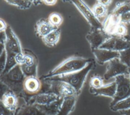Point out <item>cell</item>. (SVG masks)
Instances as JSON below:
<instances>
[{"label":"cell","mask_w":130,"mask_h":115,"mask_svg":"<svg viewBox=\"0 0 130 115\" xmlns=\"http://www.w3.org/2000/svg\"><path fill=\"white\" fill-rule=\"evenodd\" d=\"M94 60L93 59H87L81 56L69 57L50 70L46 75L42 77V79L44 80L53 76L79 71Z\"/></svg>","instance_id":"1"},{"label":"cell","mask_w":130,"mask_h":115,"mask_svg":"<svg viewBox=\"0 0 130 115\" xmlns=\"http://www.w3.org/2000/svg\"><path fill=\"white\" fill-rule=\"evenodd\" d=\"M95 67V62L94 60L79 71L53 76L45 79L44 80H57L64 82L73 87L77 94L79 95L84 85L87 75L90 71L94 69Z\"/></svg>","instance_id":"2"},{"label":"cell","mask_w":130,"mask_h":115,"mask_svg":"<svg viewBox=\"0 0 130 115\" xmlns=\"http://www.w3.org/2000/svg\"><path fill=\"white\" fill-rule=\"evenodd\" d=\"M25 78L19 65L15 66L8 72L0 75V79L10 91L17 96L23 92Z\"/></svg>","instance_id":"3"},{"label":"cell","mask_w":130,"mask_h":115,"mask_svg":"<svg viewBox=\"0 0 130 115\" xmlns=\"http://www.w3.org/2000/svg\"><path fill=\"white\" fill-rule=\"evenodd\" d=\"M116 84V93L110 104V107L130 96V79L125 75H121L115 77Z\"/></svg>","instance_id":"4"},{"label":"cell","mask_w":130,"mask_h":115,"mask_svg":"<svg viewBox=\"0 0 130 115\" xmlns=\"http://www.w3.org/2000/svg\"><path fill=\"white\" fill-rule=\"evenodd\" d=\"M129 71V67L121 63L118 58H115L108 62L104 78L108 80L119 75H128Z\"/></svg>","instance_id":"5"},{"label":"cell","mask_w":130,"mask_h":115,"mask_svg":"<svg viewBox=\"0 0 130 115\" xmlns=\"http://www.w3.org/2000/svg\"><path fill=\"white\" fill-rule=\"evenodd\" d=\"M111 37L103 28L91 27L86 35V39L92 50L99 48Z\"/></svg>","instance_id":"6"},{"label":"cell","mask_w":130,"mask_h":115,"mask_svg":"<svg viewBox=\"0 0 130 115\" xmlns=\"http://www.w3.org/2000/svg\"><path fill=\"white\" fill-rule=\"evenodd\" d=\"M130 47V36L128 35L120 37L112 36L99 48L120 51Z\"/></svg>","instance_id":"7"},{"label":"cell","mask_w":130,"mask_h":115,"mask_svg":"<svg viewBox=\"0 0 130 115\" xmlns=\"http://www.w3.org/2000/svg\"><path fill=\"white\" fill-rule=\"evenodd\" d=\"M71 2L85 18L91 27L103 28L102 23L94 16L91 9L83 1L74 0Z\"/></svg>","instance_id":"8"},{"label":"cell","mask_w":130,"mask_h":115,"mask_svg":"<svg viewBox=\"0 0 130 115\" xmlns=\"http://www.w3.org/2000/svg\"><path fill=\"white\" fill-rule=\"evenodd\" d=\"M50 85L51 92L57 95L59 97L64 98L73 96H78L74 89L69 84L61 81L48 80Z\"/></svg>","instance_id":"9"},{"label":"cell","mask_w":130,"mask_h":115,"mask_svg":"<svg viewBox=\"0 0 130 115\" xmlns=\"http://www.w3.org/2000/svg\"><path fill=\"white\" fill-rule=\"evenodd\" d=\"M5 34L6 39L4 42L5 50L15 54L22 52L23 50L19 40L10 26H8L5 31Z\"/></svg>","instance_id":"10"},{"label":"cell","mask_w":130,"mask_h":115,"mask_svg":"<svg viewBox=\"0 0 130 115\" xmlns=\"http://www.w3.org/2000/svg\"><path fill=\"white\" fill-rule=\"evenodd\" d=\"M42 87V81L38 77H28L24 81L23 92L32 97L40 93Z\"/></svg>","instance_id":"11"},{"label":"cell","mask_w":130,"mask_h":115,"mask_svg":"<svg viewBox=\"0 0 130 115\" xmlns=\"http://www.w3.org/2000/svg\"><path fill=\"white\" fill-rule=\"evenodd\" d=\"M92 51L97 63L103 65L115 58H119V53L118 51L107 50L103 48H97Z\"/></svg>","instance_id":"12"},{"label":"cell","mask_w":130,"mask_h":115,"mask_svg":"<svg viewBox=\"0 0 130 115\" xmlns=\"http://www.w3.org/2000/svg\"><path fill=\"white\" fill-rule=\"evenodd\" d=\"M60 97L57 95L51 92L39 93L31 97L29 104L39 105H47L56 101Z\"/></svg>","instance_id":"13"},{"label":"cell","mask_w":130,"mask_h":115,"mask_svg":"<svg viewBox=\"0 0 130 115\" xmlns=\"http://www.w3.org/2000/svg\"><path fill=\"white\" fill-rule=\"evenodd\" d=\"M116 89V84L114 81L105 84L101 88L98 89H93L89 88V92L94 96H103L111 98L112 99L115 96Z\"/></svg>","instance_id":"14"},{"label":"cell","mask_w":130,"mask_h":115,"mask_svg":"<svg viewBox=\"0 0 130 115\" xmlns=\"http://www.w3.org/2000/svg\"><path fill=\"white\" fill-rule=\"evenodd\" d=\"M56 28L53 26L46 19L41 18L39 19L36 24L35 30L37 34L42 38L47 36L50 33L55 30Z\"/></svg>","instance_id":"15"},{"label":"cell","mask_w":130,"mask_h":115,"mask_svg":"<svg viewBox=\"0 0 130 115\" xmlns=\"http://www.w3.org/2000/svg\"><path fill=\"white\" fill-rule=\"evenodd\" d=\"M2 101L5 106L10 111L14 112L18 106V99L16 94L9 90L3 96Z\"/></svg>","instance_id":"16"},{"label":"cell","mask_w":130,"mask_h":115,"mask_svg":"<svg viewBox=\"0 0 130 115\" xmlns=\"http://www.w3.org/2000/svg\"><path fill=\"white\" fill-rule=\"evenodd\" d=\"M78 96L64 98L56 115H69L73 110Z\"/></svg>","instance_id":"17"},{"label":"cell","mask_w":130,"mask_h":115,"mask_svg":"<svg viewBox=\"0 0 130 115\" xmlns=\"http://www.w3.org/2000/svg\"><path fill=\"white\" fill-rule=\"evenodd\" d=\"M119 23V17L110 13L102 23L103 28L108 34L112 36Z\"/></svg>","instance_id":"18"},{"label":"cell","mask_w":130,"mask_h":115,"mask_svg":"<svg viewBox=\"0 0 130 115\" xmlns=\"http://www.w3.org/2000/svg\"><path fill=\"white\" fill-rule=\"evenodd\" d=\"M63 98H60L56 101L47 105H36L39 109L46 115H56Z\"/></svg>","instance_id":"19"},{"label":"cell","mask_w":130,"mask_h":115,"mask_svg":"<svg viewBox=\"0 0 130 115\" xmlns=\"http://www.w3.org/2000/svg\"><path fill=\"white\" fill-rule=\"evenodd\" d=\"M61 31L59 28H56L45 37L42 38L44 43L49 47L55 46L59 41Z\"/></svg>","instance_id":"20"},{"label":"cell","mask_w":130,"mask_h":115,"mask_svg":"<svg viewBox=\"0 0 130 115\" xmlns=\"http://www.w3.org/2000/svg\"><path fill=\"white\" fill-rule=\"evenodd\" d=\"M16 115H46L35 104H28L21 107Z\"/></svg>","instance_id":"21"},{"label":"cell","mask_w":130,"mask_h":115,"mask_svg":"<svg viewBox=\"0 0 130 115\" xmlns=\"http://www.w3.org/2000/svg\"><path fill=\"white\" fill-rule=\"evenodd\" d=\"M129 11H130V2H118L110 13L119 17L120 16Z\"/></svg>","instance_id":"22"},{"label":"cell","mask_w":130,"mask_h":115,"mask_svg":"<svg viewBox=\"0 0 130 115\" xmlns=\"http://www.w3.org/2000/svg\"><path fill=\"white\" fill-rule=\"evenodd\" d=\"M91 10L94 16L98 19L108 16L107 7L102 5L97 1L93 6Z\"/></svg>","instance_id":"23"},{"label":"cell","mask_w":130,"mask_h":115,"mask_svg":"<svg viewBox=\"0 0 130 115\" xmlns=\"http://www.w3.org/2000/svg\"><path fill=\"white\" fill-rule=\"evenodd\" d=\"M5 1L8 4L21 10H26L30 8L33 3L32 1L28 0H6Z\"/></svg>","instance_id":"24"},{"label":"cell","mask_w":130,"mask_h":115,"mask_svg":"<svg viewBox=\"0 0 130 115\" xmlns=\"http://www.w3.org/2000/svg\"><path fill=\"white\" fill-rule=\"evenodd\" d=\"M20 67L22 72L25 77H37V64L31 66H28L23 64L22 65H21Z\"/></svg>","instance_id":"25"},{"label":"cell","mask_w":130,"mask_h":115,"mask_svg":"<svg viewBox=\"0 0 130 115\" xmlns=\"http://www.w3.org/2000/svg\"><path fill=\"white\" fill-rule=\"evenodd\" d=\"M110 108L113 111H120L121 110L130 109V96L119 101L112 106L110 107Z\"/></svg>","instance_id":"26"},{"label":"cell","mask_w":130,"mask_h":115,"mask_svg":"<svg viewBox=\"0 0 130 115\" xmlns=\"http://www.w3.org/2000/svg\"><path fill=\"white\" fill-rule=\"evenodd\" d=\"M5 50L7 53L6 65L5 70L2 74L8 72L9 71H10L11 69H12L13 67H14L15 66L17 65L15 59V54L8 50Z\"/></svg>","instance_id":"27"},{"label":"cell","mask_w":130,"mask_h":115,"mask_svg":"<svg viewBox=\"0 0 130 115\" xmlns=\"http://www.w3.org/2000/svg\"><path fill=\"white\" fill-rule=\"evenodd\" d=\"M48 20L53 26L59 28V26L62 24L63 19L60 14L57 12H53L49 15Z\"/></svg>","instance_id":"28"},{"label":"cell","mask_w":130,"mask_h":115,"mask_svg":"<svg viewBox=\"0 0 130 115\" xmlns=\"http://www.w3.org/2000/svg\"><path fill=\"white\" fill-rule=\"evenodd\" d=\"M104 79L98 74L93 75L90 79L89 86L90 89H98L104 85Z\"/></svg>","instance_id":"29"},{"label":"cell","mask_w":130,"mask_h":115,"mask_svg":"<svg viewBox=\"0 0 130 115\" xmlns=\"http://www.w3.org/2000/svg\"><path fill=\"white\" fill-rule=\"evenodd\" d=\"M120 61L130 68V47L119 51Z\"/></svg>","instance_id":"30"},{"label":"cell","mask_w":130,"mask_h":115,"mask_svg":"<svg viewBox=\"0 0 130 115\" xmlns=\"http://www.w3.org/2000/svg\"><path fill=\"white\" fill-rule=\"evenodd\" d=\"M127 30L125 25L120 22L116 27L113 36L120 37L125 36L127 35Z\"/></svg>","instance_id":"31"},{"label":"cell","mask_w":130,"mask_h":115,"mask_svg":"<svg viewBox=\"0 0 130 115\" xmlns=\"http://www.w3.org/2000/svg\"><path fill=\"white\" fill-rule=\"evenodd\" d=\"M37 64L35 56L29 53H24V65L31 66Z\"/></svg>","instance_id":"32"},{"label":"cell","mask_w":130,"mask_h":115,"mask_svg":"<svg viewBox=\"0 0 130 115\" xmlns=\"http://www.w3.org/2000/svg\"><path fill=\"white\" fill-rule=\"evenodd\" d=\"M6 58L7 53L5 49L0 56V75L2 74L5 70L6 65Z\"/></svg>","instance_id":"33"},{"label":"cell","mask_w":130,"mask_h":115,"mask_svg":"<svg viewBox=\"0 0 130 115\" xmlns=\"http://www.w3.org/2000/svg\"><path fill=\"white\" fill-rule=\"evenodd\" d=\"M119 21L121 23L125 25L129 24L130 23V11L120 16Z\"/></svg>","instance_id":"34"},{"label":"cell","mask_w":130,"mask_h":115,"mask_svg":"<svg viewBox=\"0 0 130 115\" xmlns=\"http://www.w3.org/2000/svg\"><path fill=\"white\" fill-rule=\"evenodd\" d=\"M15 59L17 65L20 66L24 64V53L23 52L15 54Z\"/></svg>","instance_id":"35"},{"label":"cell","mask_w":130,"mask_h":115,"mask_svg":"<svg viewBox=\"0 0 130 115\" xmlns=\"http://www.w3.org/2000/svg\"><path fill=\"white\" fill-rule=\"evenodd\" d=\"M0 115H14V112L8 110L0 100Z\"/></svg>","instance_id":"36"},{"label":"cell","mask_w":130,"mask_h":115,"mask_svg":"<svg viewBox=\"0 0 130 115\" xmlns=\"http://www.w3.org/2000/svg\"><path fill=\"white\" fill-rule=\"evenodd\" d=\"M9 90L8 87L0 79V100H2L3 96Z\"/></svg>","instance_id":"37"},{"label":"cell","mask_w":130,"mask_h":115,"mask_svg":"<svg viewBox=\"0 0 130 115\" xmlns=\"http://www.w3.org/2000/svg\"><path fill=\"white\" fill-rule=\"evenodd\" d=\"M8 25H7L6 22L2 19L0 18V32H5Z\"/></svg>","instance_id":"38"},{"label":"cell","mask_w":130,"mask_h":115,"mask_svg":"<svg viewBox=\"0 0 130 115\" xmlns=\"http://www.w3.org/2000/svg\"><path fill=\"white\" fill-rule=\"evenodd\" d=\"M41 1L46 5L49 6H54L57 3V1L56 0H43Z\"/></svg>","instance_id":"39"},{"label":"cell","mask_w":130,"mask_h":115,"mask_svg":"<svg viewBox=\"0 0 130 115\" xmlns=\"http://www.w3.org/2000/svg\"><path fill=\"white\" fill-rule=\"evenodd\" d=\"M96 1L107 7H108L112 3V1L111 0H98Z\"/></svg>","instance_id":"40"},{"label":"cell","mask_w":130,"mask_h":115,"mask_svg":"<svg viewBox=\"0 0 130 115\" xmlns=\"http://www.w3.org/2000/svg\"><path fill=\"white\" fill-rule=\"evenodd\" d=\"M6 39V34L5 32H0V43L4 42Z\"/></svg>","instance_id":"41"},{"label":"cell","mask_w":130,"mask_h":115,"mask_svg":"<svg viewBox=\"0 0 130 115\" xmlns=\"http://www.w3.org/2000/svg\"><path fill=\"white\" fill-rule=\"evenodd\" d=\"M122 115H130V109L121 110L119 111Z\"/></svg>","instance_id":"42"},{"label":"cell","mask_w":130,"mask_h":115,"mask_svg":"<svg viewBox=\"0 0 130 115\" xmlns=\"http://www.w3.org/2000/svg\"><path fill=\"white\" fill-rule=\"evenodd\" d=\"M5 49V43L4 42H2L0 43V56L3 52L4 50Z\"/></svg>","instance_id":"43"},{"label":"cell","mask_w":130,"mask_h":115,"mask_svg":"<svg viewBox=\"0 0 130 115\" xmlns=\"http://www.w3.org/2000/svg\"><path fill=\"white\" fill-rule=\"evenodd\" d=\"M128 77H129V79H130V71H129V74H128Z\"/></svg>","instance_id":"44"}]
</instances>
